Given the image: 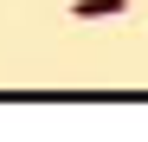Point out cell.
<instances>
[{
    "label": "cell",
    "instance_id": "6da1fadb",
    "mask_svg": "<svg viewBox=\"0 0 148 142\" xmlns=\"http://www.w3.org/2000/svg\"><path fill=\"white\" fill-rule=\"evenodd\" d=\"M129 13V0H77L71 7V19H122Z\"/></svg>",
    "mask_w": 148,
    "mask_h": 142
}]
</instances>
